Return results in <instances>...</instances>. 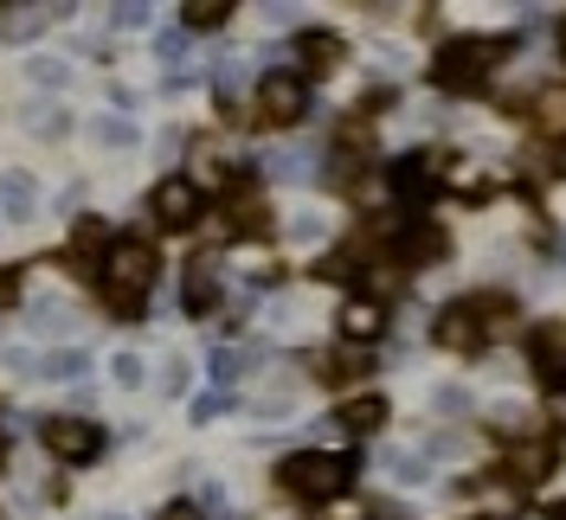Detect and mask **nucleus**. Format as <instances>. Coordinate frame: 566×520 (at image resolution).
Here are the masks:
<instances>
[{
    "instance_id": "obj_25",
    "label": "nucleus",
    "mask_w": 566,
    "mask_h": 520,
    "mask_svg": "<svg viewBox=\"0 0 566 520\" xmlns=\"http://www.w3.org/2000/svg\"><path fill=\"white\" fill-rule=\"evenodd\" d=\"M387 469L399 476V482H424V463L412 450H387Z\"/></svg>"
},
{
    "instance_id": "obj_30",
    "label": "nucleus",
    "mask_w": 566,
    "mask_h": 520,
    "mask_svg": "<svg viewBox=\"0 0 566 520\" xmlns=\"http://www.w3.org/2000/svg\"><path fill=\"white\" fill-rule=\"evenodd\" d=\"M226 405H232V399H226V392H212V399H193V417H200V424H207V417H219V412H226Z\"/></svg>"
},
{
    "instance_id": "obj_33",
    "label": "nucleus",
    "mask_w": 566,
    "mask_h": 520,
    "mask_svg": "<svg viewBox=\"0 0 566 520\" xmlns=\"http://www.w3.org/2000/svg\"><path fill=\"white\" fill-rule=\"evenodd\" d=\"M20 296V283H13V270H0V303H13Z\"/></svg>"
},
{
    "instance_id": "obj_34",
    "label": "nucleus",
    "mask_w": 566,
    "mask_h": 520,
    "mask_svg": "<svg viewBox=\"0 0 566 520\" xmlns=\"http://www.w3.org/2000/svg\"><path fill=\"white\" fill-rule=\"evenodd\" d=\"M522 520H566V514H560V508H528Z\"/></svg>"
},
{
    "instance_id": "obj_11",
    "label": "nucleus",
    "mask_w": 566,
    "mask_h": 520,
    "mask_svg": "<svg viewBox=\"0 0 566 520\" xmlns=\"http://www.w3.org/2000/svg\"><path fill=\"white\" fill-rule=\"evenodd\" d=\"M180 303H187V315H207L212 303H219V277H212V257H207V251L187 264V289H180Z\"/></svg>"
},
{
    "instance_id": "obj_21",
    "label": "nucleus",
    "mask_w": 566,
    "mask_h": 520,
    "mask_svg": "<svg viewBox=\"0 0 566 520\" xmlns=\"http://www.w3.org/2000/svg\"><path fill=\"white\" fill-rule=\"evenodd\" d=\"M97 251H109V232H104V219H77V232H71V257L84 264V257H97Z\"/></svg>"
},
{
    "instance_id": "obj_20",
    "label": "nucleus",
    "mask_w": 566,
    "mask_h": 520,
    "mask_svg": "<svg viewBox=\"0 0 566 520\" xmlns=\"http://www.w3.org/2000/svg\"><path fill=\"white\" fill-rule=\"evenodd\" d=\"M91 141L97 148H136V123L129 116H91Z\"/></svg>"
},
{
    "instance_id": "obj_8",
    "label": "nucleus",
    "mask_w": 566,
    "mask_h": 520,
    "mask_svg": "<svg viewBox=\"0 0 566 520\" xmlns=\"http://www.w3.org/2000/svg\"><path fill=\"white\" fill-rule=\"evenodd\" d=\"M438 341L451 347V353H476V347H490L483 341V328H476V309H470V303H451V309L438 315Z\"/></svg>"
},
{
    "instance_id": "obj_26",
    "label": "nucleus",
    "mask_w": 566,
    "mask_h": 520,
    "mask_svg": "<svg viewBox=\"0 0 566 520\" xmlns=\"http://www.w3.org/2000/svg\"><path fill=\"white\" fill-rule=\"evenodd\" d=\"M84 367H91L84 353H52V360H45V373H52V380H77Z\"/></svg>"
},
{
    "instance_id": "obj_23",
    "label": "nucleus",
    "mask_w": 566,
    "mask_h": 520,
    "mask_svg": "<svg viewBox=\"0 0 566 520\" xmlns=\"http://www.w3.org/2000/svg\"><path fill=\"white\" fill-rule=\"evenodd\" d=\"M264 168L277 173V180H303V168H310V155H303V148H277V155H264Z\"/></svg>"
},
{
    "instance_id": "obj_2",
    "label": "nucleus",
    "mask_w": 566,
    "mask_h": 520,
    "mask_svg": "<svg viewBox=\"0 0 566 520\" xmlns=\"http://www.w3.org/2000/svg\"><path fill=\"white\" fill-rule=\"evenodd\" d=\"M277 482H283V495H296V501L322 508V501H335V495L354 482V456H322V450L283 456V463H277Z\"/></svg>"
},
{
    "instance_id": "obj_10",
    "label": "nucleus",
    "mask_w": 566,
    "mask_h": 520,
    "mask_svg": "<svg viewBox=\"0 0 566 520\" xmlns=\"http://www.w3.org/2000/svg\"><path fill=\"white\" fill-rule=\"evenodd\" d=\"M264 225H271V219L258 206V193H251V187H232V193H226V232H232V238H251V232H264Z\"/></svg>"
},
{
    "instance_id": "obj_17",
    "label": "nucleus",
    "mask_w": 566,
    "mask_h": 520,
    "mask_svg": "<svg viewBox=\"0 0 566 520\" xmlns=\"http://www.w3.org/2000/svg\"><path fill=\"white\" fill-rule=\"evenodd\" d=\"M470 309H476V328H483V341H502V335L515 328V303H509V296H476Z\"/></svg>"
},
{
    "instance_id": "obj_32",
    "label": "nucleus",
    "mask_w": 566,
    "mask_h": 520,
    "mask_svg": "<svg viewBox=\"0 0 566 520\" xmlns=\"http://www.w3.org/2000/svg\"><path fill=\"white\" fill-rule=\"evenodd\" d=\"M547 417H554V424H560V431H566V385H560V392H554V399H547Z\"/></svg>"
},
{
    "instance_id": "obj_15",
    "label": "nucleus",
    "mask_w": 566,
    "mask_h": 520,
    "mask_svg": "<svg viewBox=\"0 0 566 520\" xmlns=\"http://www.w3.org/2000/svg\"><path fill=\"white\" fill-rule=\"evenodd\" d=\"M547 469H554V444H541V437L509 450V476H515V482H541Z\"/></svg>"
},
{
    "instance_id": "obj_5",
    "label": "nucleus",
    "mask_w": 566,
    "mask_h": 520,
    "mask_svg": "<svg viewBox=\"0 0 566 520\" xmlns=\"http://www.w3.org/2000/svg\"><path fill=\"white\" fill-rule=\"evenodd\" d=\"M148 212H155V225L187 232V225H200V212H207V187H193V173H168V180H155Z\"/></svg>"
},
{
    "instance_id": "obj_6",
    "label": "nucleus",
    "mask_w": 566,
    "mask_h": 520,
    "mask_svg": "<svg viewBox=\"0 0 566 520\" xmlns=\"http://www.w3.org/2000/svg\"><path fill=\"white\" fill-rule=\"evenodd\" d=\"M39 444L59 456V463H91V456H104V431L91 417H45L39 424Z\"/></svg>"
},
{
    "instance_id": "obj_12",
    "label": "nucleus",
    "mask_w": 566,
    "mask_h": 520,
    "mask_svg": "<svg viewBox=\"0 0 566 520\" xmlns=\"http://www.w3.org/2000/svg\"><path fill=\"white\" fill-rule=\"evenodd\" d=\"M380 328H387V309H380V303H367V296L342 303V335H348L354 347H360V341H374Z\"/></svg>"
},
{
    "instance_id": "obj_3",
    "label": "nucleus",
    "mask_w": 566,
    "mask_h": 520,
    "mask_svg": "<svg viewBox=\"0 0 566 520\" xmlns=\"http://www.w3.org/2000/svg\"><path fill=\"white\" fill-rule=\"evenodd\" d=\"M502 59H509V39H458L431 59V77H438V91H476Z\"/></svg>"
},
{
    "instance_id": "obj_31",
    "label": "nucleus",
    "mask_w": 566,
    "mask_h": 520,
    "mask_svg": "<svg viewBox=\"0 0 566 520\" xmlns=\"http://www.w3.org/2000/svg\"><path fill=\"white\" fill-rule=\"evenodd\" d=\"M161 520H200V508L193 501H175V508H161Z\"/></svg>"
},
{
    "instance_id": "obj_18",
    "label": "nucleus",
    "mask_w": 566,
    "mask_h": 520,
    "mask_svg": "<svg viewBox=\"0 0 566 520\" xmlns=\"http://www.w3.org/2000/svg\"><path fill=\"white\" fill-rule=\"evenodd\" d=\"M296 52H303V65L310 71H335L342 59H348V45H342L335 33H303L296 39Z\"/></svg>"
},
{
    "instance_id": "obj_24",
    "label": "nucleus",
    "mask_w": 566,
    "mask_h": 520,
    "mask_svg": "<svg viewBox=\"0 0 566 520\" xmlns=\"http://www.w3.org/2000/svg\"><path fill=\"white\" fill-rule=\"evenodd\" d=\"M245 367H251L245 347H219V353H212V380H239Z\"/></svg>"
},
{
    "instance_id": "obj_27",
    "label": "nucleus",
    "mask_w": 566,
    "mask_h": 520,
    "mask_svg": "<svg viewBox=\"0 0 566 520\" xmlns=\"http://www.w3.org/2000/svg\"><path fill=\"white\" fill-rule=\"evenodd\" d=\"M33 84H65V65L59 59H33Z\"/></svg>"
},
{
    "instance_id": "obj_37",
    "label": "nucleus",
    "mask_w": 566,
    "mask_h": 520,
    "mask_svg": "<svg viewBox=\"0 0 566 520\" xmlns=\"http://www.w3.org/2000/svg\"><path fill=\"white\" fill-rule=\"evenodd\" d=\"M560 45H566V39H560Z\"/></svg>"
},
{
    "instance_id": "obj_19",
    "label": "nucleus",
    "mask_w": 566,
    "mask_h": 520,
    "mask_svg": "<svg viewBox=\"0 0 566 520\" xmlns=\"http://www.w3.org/2000/svg\"><path fill=\"white\" fill-rule=\"evenodd\" d=\"M0 206L13 212V219H27L33 212V173H20V168L0 173Z\"/></svg>"
},
{
    "instance_id": "obj_28",
    "label": "nucleus",
    "mask_w": 566,
    "mask_h": 520,
    "mask_svg": "<svg viewBox=\"0 0 566 520\" xmlns=\"http://www.w3.org/2000/svg\"><path fill=\"white\" fill-rule=\"evenodd\" d=\"M541 116H547V123H560V129H566V91H547V97H541Z\"/></svg>"
},
{
    "instance_id": "obj_16",
    "label": "nucleus",
    "mask_w": 566,
    "mask_h": 520,
    "mask_svg": "<svg viewBox=\"0 0 566 520\" xmlns=\"http://www.w3.org/2000/svg\"><path fill=\"white\" fill-rule=\"evenodd\" d=\"M392 257H399V264H431V257H444V238H438L431 225H419V232H392Z\"/></svg>"
},
{
    "instance_id": "obj_29",
    "label": "nucleus",
    "mask_w": 566,
    "mask_h": 520,
    "mask_svg": "<svg viewBox=\"0 0 566 520\" xmlns=\"http://www.w3.org/2000/svg\"><path fill=\"white\" fill-rule=\"evenodd\" d=\"M116 380H123V385H142V360H136V353H116Z\"/></svg>"
},
{
    "instance_id": "obj_1",
    "label": "nucleus",
    "mask_w": 566,
    "mask_h": 520,
    "mask_svg": "<svg viewBox=\"0 0 566 520\" xmlns=\"http://www.w3.org/2000/svg\"><path fill=\"white\" fill-rule=\"evenodd\" d=\"M155 277H161V251L148 238H109L104 251V289L109 303L123 315H142V296L155 289Z\"/></svg>"
},
{
    "instance_id": "obj_36",
    "label": "nucleus",
    "mask_w": 566,
    "mask_h": 520,
    "mask_svg": "<svg viewBox=\"0 0 566 520\" xmlns=\"http://www.w3.org/2000/svg\"><path fill=\"white\" fill-rule=\"evenodd\" d=\"M109 520H123V514H109Z\"/></svg>"
},
{
    "instance_id": "obj_35",
    "label": "nucleus",
    "mask_w": 566,
    "mask_h": 520,
    "mask_svg": "<svg viewBox=\"0 0 566 520\" xmlns=\"http://www.w3.org/2000/svg\"><path fill=\"white\" fill-rule=\"evenodd\" d=\"M554 161H560V173H566V141H560V148H554Z\"/></svg>"
},
{
    "instance_id": "obj_22",
    "label": "nucleus",
    "mask_w": 566,
    "mask_h": 520,
    "mask_svg": "<svg viewBox=\"0 0 566 520\" xmlns=\"http://www.w3.org/2000/svg\"><path fill=\"white\" fill-rule=\"evenodd\" d=\"M226 13H232V7H226V0H193V7H187V13H180V20H187V26H193V33H212V26H219V20H226Z\"/></svg>"
},
{
    "instance_id": "obj_9",
    "label": "nucleus",
    "mask_w": 566,
    "mask_h": 520,
    "mask_svg": "<svg viewBox=\"0 0 566 520\" xmlns=\"http://www.w3.org/2000/svg\"><path fill=\"white\" fill-rule=\"evenodd\" d=\"M431 193H438L431 168H424L419 155H399V161H392V200H406V206H424Z\"/></svg>"
},
{
    "instance_id": "obj_13",
    "label": "nucleus",
    "mask_w": 566,
    "mask_h": 520,
    "mask_svg": "<svg viewBox=\"0 0 566 520\" xmlns=\"http://www.w3.org/2000/svg\"><path fill=\"white\" fill-rule=\"evenodd\" d=\"M380 424H387V399L380 392H360V399H348L335 412V431H380Z\"/></svg>"
},
{
    "instance_id": "obj_4",
    "label": "nucleus",
    "mask_w": 566,
    "mask_h": 520,
    "mask_svg": "<svg viewBox=\"0 0 566 520\" xmlns=\"http://www.w3.org/2000/svg\"><path fill=\"white\" fill-rule=\"evenodd\" d=\"M303 109H310V84H303L296 71H264V77H258V91H251V116H258L264 129H290V123H303Z\"/></svg>"
},
{
    "instance_id": "obj_7",
    "label": "nucleus",
    "mask_w": 566,
    "mask_h": 520,
    "mask_svg": "<svg viewBox=\"0 0 566 520\" xmlns=\"http://www.w3.org/2000/svg\"><path fill=\"white\" fill-rule=\"evenodd\" d=\"M528 360H534V373L560 380L566 373V321H541V328H528Z\"/></svg>"
},
{
    "instance_id": "obj_14",
    "label": "nucleus",
    "mask_w": 566,
    "mask_h": 520,
    "mask_svg": "<svg viewBox=\"0 0 566 520\" xmlns=\"http://www.w3.org/2000/svg\"><path fill=\"white\" fill-rule=\"evenodd\" d=\"M367 367H374V353L367 347H335V353H322V373H328V385H348V380H367Z\"/></svg>"
}]
</instances>
